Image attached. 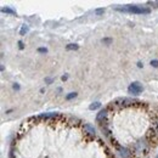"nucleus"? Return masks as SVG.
Segmentation results:
<instances>
[{
	"instance_id": "nucleus-6",
	"label": "nucleus",
	"mask_w": 158,
	"mask_h": 158,
	"mask_svg": "<svg viewBox=\"0 0 158 158\" xmlns=\"http://www.w3.org/2000/svg\"><path fill=\"white\" fill-rule=\"evenodd\" d=\"M100 107H101V103H100V102H94V103H91V105L89 106V110L94 111V110H98Z\"/></svg>"
},
{
	"instance_id": "nucleus-11",
	"label": "nucleus",
	"mask_w": 158,
	"mask_h": 158,
	"mask_svg": "<svg viewBox=\"0 0 158 158\" xmlns=\"http://www.w3.org/2000/svg\"><path fill=\"white\" fill-rule=\"evenodd\" d=\"M102 43H103V44H111V43H112V39H110V38L102 39Z\"/></svg>"
},
{
	"instance_id": "nucleus-8",
	"label": "nucleus",
	"mask_w": 158,
	"mask_h": 158,
	"mask_svg": "<svg viewBox=\"0 0 158 158\" xmlns=\"http://www.w3.org/2000/svg\"><path fill=\"white\" fill-rule=\"evenodd\" d=\"M79 46L77 45V44H68L67 46H66V49L67 50H77Z\"/></svg>"
},
{
	"instance_id": "nucleus-5",
	"label": "nucleus",
	"mask_w": 158,
	"mask_h": 158,
	"mask_svg": "<svg viewBox=\"0 0 158 158\" xmlns=\"http://www.w3.org/2000/svg\"><path fill=\"white\" fill-rule=\"evenodd\" d=\"M1 12H4V14H10V15H16V12H15L12 9H10V7H2V9H1Z\"/></svg>"
},
{
	"instance_id": "nucleus-1",
	"label": "nucleus",
	"mask_w": 158,
	"mask_h": 158,
	"mask_svg": "<svg viewBox=\"0 0 158 158\" xmlns=\"http://www.w3.org/2000/svg\"><path fill=\"white\" fill-rule=\"evenodd\" d=\"M128 12H133V14H139V15H143V14H150L151 10L148 7H142L138 5H127Z\"/></svg>"
},
{
	"instance_id": "nucleus-15",
	"label": "nucleus",
	"mask_w": 158,
	"mask_h": 158,
	"mask_svg": "<svg viewBox=\"0 0 158 158\" xmlns=\"http://www.w3.org/2000/svg\"><path fill=\"white\" fill-rule=\"evenodd\" d=\"M45 81H46V83H49V84H50V83H51V81H52V79H51V78H46V79H45Z\"/></svg>"
},
{
	"instance_id": "nucleus-4",
	"label": "nucleus",
	"mask_w": 158,
	"mask_h": 158,
	"mask_svg": "<svg viewBox=\"0 0 158 158\" xmlns=\"http://www.w3.org/2000/svg\"><path fill=\"white\" fill-rule=\"evenodd\" d=\"M84 129H85L89 134H91V135L95 134V129H94V127H91L90 124H85V125H84Z\"/></svg>"
},
{
	"instance_id": "nucleus-17",
	"label": "nucleus",
	"mask_w": 158,
	"mask_h": 158,
	"mask_svg": "<svg viewBox=\"0 0 158 158\" xmlns=\"http://www.w3.org/2000/svg\"><path fill=\"white\" fill-rule=\"evenodd\" d=\"M67 78H68V77H67V76H63V77H62V80H63V81H64V80H67Z\"/></svg>"
},
{
	"instance_id": "nucleus-16",
	"label": "nucleus",
	"mask_w": 158,
	"mask_h": 158,
	"mask_svg": "<svg viewBox=\"0 0 158 158\" xmlns=\"http://www.w3.org/2000/svg\"><path fill=\"white\" fill-rule=\"evenodd\" d=\"M14 89H17V90H19V89H20V86H19V85H16V84H15V85H14Z\"/></svg>"
},
{
	"instance_id": "nucleus-12",
	"label": "nucleus",
	"mask_w": 158,
	"mask_h": 158,
	"mask_svg": "<svg viewBox=\"0 0 158 158\" xmlns=\"http://www.w3.org/2000/svg\"><path fill=\"white\" fill-rule=\"evenodd\" d=\"M151 64H152L153 67H158V60H152V61H151Z\"/></svg>"
},
{
	"instance_id": "nucleus-7",
	"label": "nucleus",
	"mask_w": 158,
	"mask_h": 158,
	"mask_svg": "<svg viewBox=\"0 0 158 158\" xmlns=\"http://www.w3.org/2000/svg\"><path fill=\"white\" fill-rule=\"evenodd\" d=\"M120 155H122V157L123 158H129V151L127 150V148H120Z\"/></svg>"
},
{
	"instance_id": "nucleus-13",
	"label": "nucleus",
	"mask_w": 158,
	"mask_h": 158,
	"mask_svg": "<svg viewBox=\"0 0 158 158\" xmlns=\"http://www.w3.org/2000/svg\"><path fill=\"white\" fill-rule=\"evenodd\" d=\"M38 51H39V52H44V54H45V52H48V50H46L45 48H39V49H38Z\"/></svg>"
},
{
	"instance_id": "nucleus-14",
	"label": "nucleus",
	"mask_w": 158,
	"mask_h": 158,
	"mask_svg": "<svg viewBox=\"0 0 158 158\" xmlns=\"http://www.w3.org/2000/svg\"><path fill=\"white\" fill-rule=\"evenodd\" d=\"M95 12H96V14H99V15L100 14H103V12H105V9H98Z\"/></svg>"
},
{
	"instance_id": "nucleus-18",
	"label": "nucleus",
	"mask_w": 158,
	"mask_h": 158,
	"mask_svg": "<svg viewBox=\"0 0 158 158\" xmlns=\"http://www.w3.org/2000/svg\"><path fill=\"white\" fill-rule=\"evenodd\" d=\"M19 44H20V48H21V49H23V43H22V41H20Z\"/></svg>"
},
{
	"instance_id": "nucleus-3",
	"label": "nucleus",
	"mask_w": 158,
	"mask_h": 158,
	"mask_svg": "<svg viewBox=\"0 0 158 158\" xmlns=\"http://www.w3.org/2000/svg\"><path fill=\"white\" fill-rule=\"evenodd\" d=\"M106 117H107V111L106 110H101L99 112V114H98V117H96V119H98V122H102L103 119H106Z\"/></svg>"
},
{
	"instance_id": "nucleus-2",
	"label": "nucleus",
	"mask_w": 158,
	"mask_h": 158,
	"mask_svg": "<svg viewBox=\"0 0 158 158\" xmlns=\"http://www.w3.org/2000/svg\"><path fill=\"white\" fill-rule=\"evenodd\" d=\"M142 90H143V86L139 81H133L128 88V91L133 95H139L140 93H142Z\"/></svg>"
},
{
	"instance_id": "nucleus-9",
	"label": "nucleus",
	"mask_w": 158,
	"mask_h": 158,
	"mask_svg": "<svg viewBox=\"0 0 158 158\" xmlns=\"http://www.w3.org/2000/svg\"><path fill=\"white\" fill-rule=\"evenodd\" d=\"M77 96V93H69L67 96H66V100H72Z\"/></svg>"
},
{
	"instance_id": "nucleus-10",
	"label": "nucleus",
	"mask_w": 158,
	"mask_h": 158,
	"mask_svg": "<svg viewBox=\"0 0 158 158\" xmlns=\"http://www.w3.org/2000/svg\"><path fill=\"white\" fill-rule=\"evenodd\" d=\"M28 32V27L24 24V26H22V29H21V35H24V33H27Z\"/></svg>"
}]
</instances>
